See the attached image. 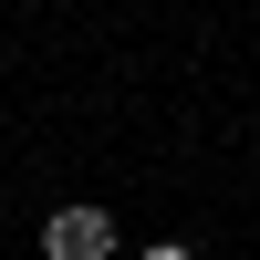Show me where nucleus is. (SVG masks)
<instances>
[{"label":"nucleus","instance_id":"obj_1","mask_svg":"<svg viewBox=\"0 0 260 260\" xmlns=\"http://www.w3.org/2000/svg\"><path fill=\"white\" fill-rule=\"evenodd\" d=\"M42 260H115V219H104L94 198L52 208V219H42Z\"/></svg>","mask_w":260,"mask_h":260},{"label":"nucleus","instance_id":"obj_2","mask_svg":"<svg viewBox=\"0 0 260 260\" xmlns=\"http://www.w3.org/2000/svg\"><path fill=\"white\" fill-rule=\"evenodd\" d=\"M136 260H198V250H187V240H146Z\"/></svg>","mask_w":260,"mask_h":260}]
</instances>
